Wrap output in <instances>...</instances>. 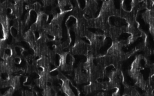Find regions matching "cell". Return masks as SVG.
<instances>
[{
  "instance_id": "8992f818",
  "label": "cell",
  "mask_w": 154,
  "mask_h": 96,
  "mask_svg": "<svg viewBox=\"0 0 154 96\" xmlns=\"http://www.w3.org/2000/svg\"><path fill=\"white\" fill-rule=\"evenodd\" d=\"M122 96H129V95H122Z\"/></svg>"
},
{
  "instance_id": "5b68a950",
  "label": "cell",
  "mask_w": 154,
  "mask_h": 96,
  "mask_svg": "<svg viewBox=\"0 0 154 96\" xmlns=\"http://www.w3.org/2000/svg\"><path fill=\"white\" fill-rule=\"evenodd\" d=\"M14 63L17 64V65L21 64V62H22V59L20 56H17V57L14 58Z\"/></svg>"
},
{
  "instance_id": "277c9868",
  "label": "cell",
  "mask_w": 154,
  "mask_h": 96,
  "mask_svg": "<svg viewBox=\"0 0 154 96\" xmlns=\"http://www.w3.org/2000/svg\"><path fill=\"white\" fill-rule=\"evenodd\" d=\"M41 8H42V6H41L40 3L38 2H35L34 3V11L36 12V13H40L41 11Z\"/></svg>"
},
{
  "instance_id": "6da1fadb",
  "label": "cell",
  "mask_w": 154,
  "mask_h": 96,
  "mask_svg": "<svg viewBox=\"0 0 154 96\" xmlns=\"http://www.w3.org/2000/svg\"><path fill=\"white\" fill-rule=\"evenodd\" d=\"M58 6L63 14H65L68 11H71L73 10L72 5L71 4L69 1H59L58 2Z\"/></svg>"
},
{
  "instance_id": "7a4b0ae2",
  "label": "cell",
  "mask_w": 154,
  "mask_h": 96,
  "mask_svg": "<svg viewBox=\"0 0 154 96\" xmlns=\"http://www.w3.org/2000/svg\"><path fill=\"white\" fill-rule=\"evenodd\" d=\"M84 92L86 95H89L91 92H92V86L91 84H87L86 86H84Z\"/></svg>"
},
{
  "instance_id": "3957f363",
  "label": "cell",
  "mask_w": 154,
  "mask_h": 96,
  "mask_svg": "<svg viewBox=\"0 0 154 96\" xmlns=\"http://www.w3.org/2000/svg\"><path fill=\"white\" fill-rule=\"evenodd\" d=\"M10 32H11V35H12L14 38H16L17 36H18V35L20 33L19 30L17 29H15L14 26H12L11 29H10Z\"/></svg>"
}]
</instances>
